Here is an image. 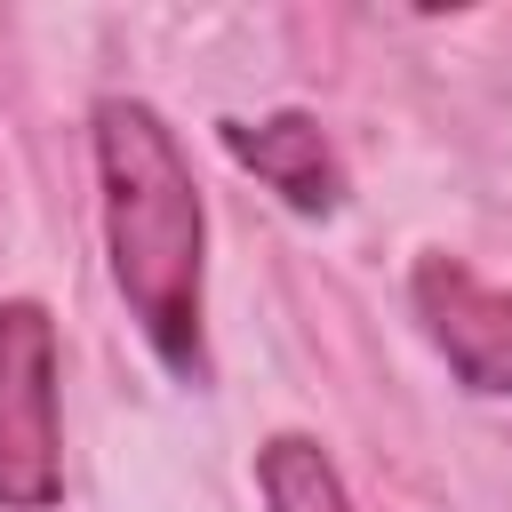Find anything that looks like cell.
Wrapping results in <instances>:
<instances>
[{"label": "cell", "mask_w": 512, "mask_h": 512, "mask_svg": "<svg viewBox=\"0 0 512 512\" xmlns=\"http://www.w3.org/2000/svg\"><path fill=\"white\" fill-rule=\"evenodd\" d=\"M88 144H96V208H104L112 288L128 296V320L144 328L160 368L184 384H208V336H200L208 208H200L192 160L144 96H104L88 112Z\"/></svg>", "instance_id": "obj_1"}, {"label": "cell", "mask_w": 512, "mask_h": 512, "mask_svg": "<svg viewBox=\"0 0 512 512\" xmlns=\"http://www.w3.org/2000/svg\"><path fill=\"white\" fill-rule=\"evenodd\" d=\"M64 496L56 416V320L40 296L0 304V512H48Z\"/></svg>", "instance_id": "obj_2"}, {"label": "cell", "mask_w": 512, "mask_h": 512, "mask_svg": "<svg viewBox=\"0 0 512 512\" xmlns=\"http://www.w3.org/2000/svg\"><path fill=\"white\" fill-rule=\"evenodd\" d=\"M408 304H416L424 336L440 344V360L456 368L464 392H480V400L512 392V288L480 280L456 256H424L408 272Z\"/></svg>", "instance_id": "obj_3"}, {"label": "cell", "mask_w": 512, "mask_h": 512, "mask_svg": "<svg viewBox=\"0 0 512 512\" xmlns=\"http://www.w3.org/2000/svg\"><path fill=\"white\" fill-rule=\"evenodd\" d=\"M216 136H224V152H232L248 176H264L296 216H336V208H344V168H336V152H328V136H320L312 112L216 120Z\"/></svg>", "instance_id": "obj_4"}, {"label": "cell", "mask_w": 512, "mask_h": 512, "mask_svg": "<svg viewBox=\"0 0 512 512\" xmlns=\"http://www.w3.org/2000/svg\"><path fill=\"white\" fill-rule=\"evenodd\" d=\"M256 488H264V512H360L328 448L304 432H272L256 448Z\"/></svg>", "instance_id": "obj_5"}]
</instances>
